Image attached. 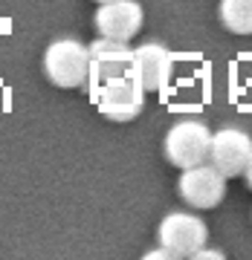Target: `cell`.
<instances>
[{"label":"cell","instance_id":"cell-1","mask_svg":"<svg viewBox=\"0 0 252 260\" xmlns=\"http://www.w3.org/2000/svg\"><path fill=\"white\" fill-rule=\"evenodd\" d=\"M145 95H148L145 87L133 73L113 75V78H104L99 84H90V99H93L96 110L116 124L136 119L145 107Z\"/></svg>","mask_w":252,"mask_h":260},{"label":"cell","instance_id":"cell-2","mask_svg":"<svg viewBox=\"0 0 252 260\" xmlns=\"http://www.w3.org/2000/svg\"><path fill=\"white\" fill-rule=\"evenodd\" d=\"M44 75L52 87L75 90L90 78V52L75 38H58L44 49Z\"/></svg>","mask_w":252,"mask_h":260},{"label":"cell","instance_id":"cell-3","mask_svg":"<svg viewBox=\"0 0 252 260\" xmlns=\"http://www.w3.org/2000/svg\"><path fill=\"white\" fill-rule=\"evenodd\" d=\"M209 145H212V130L197 119H183L168 127L162 139V153L174 168H191L209 162Z\"/></svg>","mask_w":252,"mask_h":260},{"label":"cell","instance_id":"cell-4","mask_svg":"<svg viewBox=\"0 0 252 260\" xmlns=\"http://www.w3.org/2000/svg\"><path fill=\"white\" fill-rule=\"evenodd\" d=\"M177 194L191 208H215L226 197V177L212 162L183 168L177 179Z\"/></svg>","mask_w":252,"mask_h":260},{"label":"cell","instance_id":"cell-5","mask_svg":"<svg viewBox=\"0 0 252 260\" xmlns=\"http://www.w3.org/2000/svg\"><path fill=\"white\" fill-rule=\"evenodd\" d=\"M157 240L159 246L171 249L177 257H191L200 246L209 240V225L197 217V214L186 211H171L165 214L157 225Z\"/></svg>","mask_w":252,"mask_h":260},{"label":"cell","instance_id":"cell-6","mask_svg":"<svg viewBox=\"0 0 252 260\" xmlns=\"http://www.w3.org/2000/svg\"><path fill=\"white\" fill-rule=\"evenodd\" d=\"M252 156V139L249 133L238 127H220L212 133L209 145V162L223 174L226 179H235L243 174V168Z\"/></svg>","mask_w":252,"mask_h":260},{"label":"cell","instance_id":"cell-7","mask_svg":"<svg viewBox=\"0 0 252 260\" xmlns=\"http://www.w3.org/2000/svg\"><path fill=\"white\" fill-rule=\"evenodd\" d=\"M142 20H145V12L136 0H107V3H99V9L93 15L99 35L128 41V44L139 35Z\"/></svg>","mask_w":252,"mask_h":260},{"label":"cell","instance_id":"cell-8","mask_svg":"<svg viewBox=\"0 0 252 260\" xmlns=\"http://www.w3.org/2000/svg\"><path fill=\"white\" fill-rule=\"evenodd\" d=\"M131 73L139 78V84L145 87V93H159V90H165L168 81H171V73H174L171 49L157 44V41L139 44V47L133 49Z\"/></svg>","mask_w":252,"mask_h":260},{"label":"cell","instance_id":"cell-9","mask_svg":"<svg viewBox=\"0 0 252 260\" xmlns=\"http://www.w3.org/2000/svg\"><path fill=\"white\" fill-rule=\"evenodd\" d=\"M87 52H90V78H87V87L104 81V78H113V75L131 73L133 49L128 41H116V38L99 35L87 47Z\"/></svg>","mask_w":252,"mask_h":260},{"label":"cell","instance_id":"cell-10","mask_svg":"<svg viewBox=\"0 0 252 260\" xmlns=\"http://www.w3.org/2000/svg\"><path fill=\"white\" fill-rule=\"evenodd\" d=\"M217 18L232 35H252V0H220Z\"/></svg>","mask_w":252,"mask_h":260},{"label":"cell","instance_id":"cell-11","mask_svg":"<svg viewBox=\"0 0 252 260\" xmlns=\"http://www.w3.org/2000/svg\"><path fill=\"white\" fill-rule=\"evenodd\" d=\"M177 260V254L171 249H165V246H159V249H151V251H145V260Z\"/></svg>","mask_w":252,"mask_h":260},{"label":"cell","instance_id":"cell-12","mask_svg":"<svg viewBox=\"0 0 252 260\" xmlns=\"http://www.w3.org/2000/svg\"><path fill=\"white\" fill-rule=\"evenodd\" d=\"M206 257H212V260H223V251H215V249H206V246H200V249L191 254V260H206Z\"/></svg>","mask_w":252,"mask_h":260},{"label":"cell","instance_id":"cell-13","mask_svg":"<svg viewBox=\"0 0 252 260\" xmlns=\"http://www.w3.org/2000/svg\"><path fill=\"white\" fill-rule=\"evenodd\" d=\"M243 179H246V185L252 188V156H249V162H246V168H243V174H241Z\"/></svg>","mask_w":252,"mask_h":260},{"label":"cell","instance_id":"cell-14","mask_svg":"<svg viewBox=\"0 0 252 260\" xmlns=\"http://www.w3.org/2000/svg\"><path fill=\"white\" fill-rule=\"evenodd\" d=\"M96 3H107V0H96Z\"/></svg>","mask_w":252,"mask_h":260}]
</instances>
